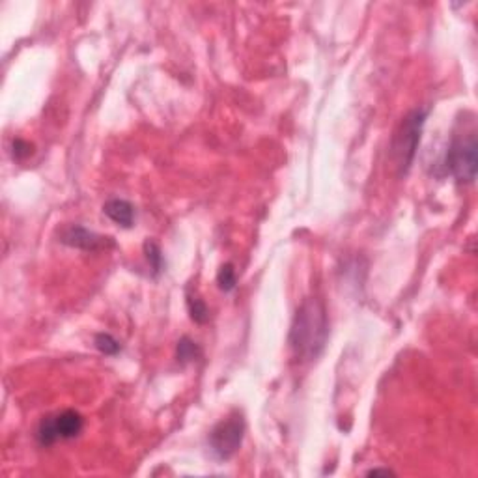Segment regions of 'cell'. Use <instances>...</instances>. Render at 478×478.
I'll use <instances>...</instances> for the list:
<instances>
[{
	"label": "cell",
	"instance_id": "52a82bcc",
	"mask_svg": "<svg viewBox=\"0 0 478 478\" xmlns=\"http://www.w3.org/2000/svg\"><path fill=\"white\" fill-rule=\"evenodd\" d=\"M103 211L108 219L122 228H131L135 225V206L122 198H113L103 206Z\"/></svg>",
	"mask_w": 478,
	"mask_h": 478
},
{
	"label": "cell",
	"instance_id": "277c9868",
	"mask_svg": "<svg viewBox=\"0 0 478 478\" xmlns=\"http://www.w3.org/2000/svg\"><path fill=\"white\" fill-rule=\"evenodd\" d=\"M245 435V419L241 413H232L209 432L208 443L217 460H230L243 443Z\"/></svg>",
	"mask_w": 478,
	"mask_h": 478
},
{
	"label": "cell",
	"instance_id": "3957f363",
	"mask_svg": "<svg viewBox=\"0 0 478 478\" xmlns=\"http://www.w3.org/2000/svg\"><path fill=\"white\" fill-rule=\"evenodd\" d=\"M478 144L475 127H463L452 135L444 167L458 183H472L477 180Z\"/></svg>",
	"mask_w": 478,
	"mask_h": 478
},
{
	"label": "cell",
	"instance_id": "ba28073f",
	"mask_svg": "<svg viewBox=\"0 0 478 478\" xmlns=\"http://www.w3.org/2000/svg\"><path fill=\"white\" fill-rule=\"evenodd\" d=\"M187 310H189L192 321H197V323H208L209 309L198 293L187 292Z\"/></svg>",
	"mask_w": 478,
	"mask_h": 478
},
{
	"label": "cell",
	"instance_id": "4fadbf2b",
	"mask_svg": "<svg viewBox=\"0 0 478 478\" xmlns=\"http://www.w3.org/2000/svg\"><path fill=\"white\" fill-rule=\"evenodd\" d=\"M13 159H17V161H23V159H27L29 155H32V146H30L29 142L27 141H21V139H15L13 141Z\"/></svg>",
	"mask_w": 478,
	"mask_h": 478
},
{
	"label": "cell",
	"instance_id": "6da1fadb",
	"mask_svg": "<svg viewBox=\"0 0 478 478\" xmlns=\"http://www.w3.org/2000/svg\"><path fill=\"white\" fill-rule=\"evenodd\" d=\"M329 338V318L320 299H304L290 327V349L299 363H312L325 349Z\"/></svg>",
	"mask_w": 478,
	"mask_h": 478
},
{
	"label": "cell",
	"instance_id": "5b68a950",
	"mask_svg": "<svg viewBox=\"0 0 478 478\" xmlns=\"http://www.w3.org/2000/svg\"><path fill=\"white\" fill-rule=\"evenodd\" d=\"M85 428V419L80 413L73 409H66L52 416H45L38 426V443L41 447H51L57 441L77 437Z\"/></svg>",
	"mask_w": 478,
	"mask_h": 478
},
{
	"label": "cell",
	"instance_id": "7c38bea8",
	"mask_svg": "<svg viewBox=\"0 0 478 478\" xmlns=\"http://www.w3.org/2000/svg\"><path fill=\"white\" fill-rule=\"evenodd\" d=\"M217 284H219L220 290L226 293L232 292V290L236 288L237 275H236V269H234V265L232 264L220 265L219 273H217Z\"/></svg>",
	"mask_w": 478,
	"mask_h": 478
},
{
	"label": "cell",
	"instance_id": "9c48e42d",
	"mask_svg": "<svg viewBox=\"0 0 478 478\" xmlns=\"http://www.w3.org/2000/svg\"><path fill=\"white\" fill-rule=\"evenodd\" d=\"M200 355H202V349H200V346H198L195 340H191L189 337H183L178 340V346H176V357H178V360H180L181 365H187V363L197 360Z\"/></svg>",
	"mask_w": 478,
	"mask_h": 478
},
{
	"label": "cell",
	"instance_id": "30bf717a",
	"mask_svg": "<svg viewBox=\"0 0 478 478\" xmlns=\"http://www.w3.org/2000/svg\"><path fill=\"white\" fill-rule=\"evenodd\" d=\"M144 254H146L148 264H150V267H152L153 276H157L159 273L163 271V264H164L161 247H159L155 241H152V239H148V241L144 243Z\"/></svg>",
	"mask_w": 478,
	"mask_h": 478
},
{
	"label": "cell",
	"instance_id": "8fae6325",
	"mask_svg": "<svg viewBox=\"0 0 478 478\" xmlns=\"http://www.w3.org/2000/svg\"><path fill=\"white\" fill-rule=\"evenodd\" d=\"M94 344H96V348L99 349L103 355H118L120 349H122V344H120L113 335H108V332H99V335H96Z\"/></svg>",
	"mask_w": 478,
	"mask_h": 478
},
{
	"label": "cell",
	"instance_id": "5bb4252c",
	"mask_svg": "<svg viewBox=\"0 0 478 478\" xmlns=\"http://www.w3.org/2000/svg\"><path fill=\"white\" fill-rule=\"evenodd\" d=\"M366 475H368V477H372V475H374V477H376V475H394V471L393 469H388V467H372L370 471H366Z\"/></svg>",
	"mask_w": 478,
	"mask_h": 478
},
{
	"label": "cell",
	"instance_id": "7a4b0ae2",
	"mask_svg": "<svg viewBox=\"0 0 478 478\" xmlns=\"http://www.w3.org/2000/svg\"><path fill=\"white\" fill-rule=\"evenodd\" d=\"M426 118L428 108H413L402 118L398 129L394 131L391 142V161L400 176L405 174L415 161Z\"/></svg>",
	"mask_w": 478,
	"mask_h": 478
},
{
	"label": "cell",
	"instance_id": "8992f818",
	"mask_svg": "<svg viewBox=\"0 0 478 478\" xmlns=\"http://www.w3.org/2000/svg\"><path fill=\"white\" fill-rule=\"evenodd\" d=\"M60 241H62L64 245H68V247L80 248V251H90V253L114 247L113 237L96 234V232L88 230V228H85V226L80 225H69L66 226V228H62V232H60Z\"/></svg>",
	"mask_w": 478,
	"mask_h": 478
}]
</instances>
